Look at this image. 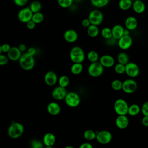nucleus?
Listing matches in <instances>:
<instances>
[{
  "mask_svg": "<svg viewBox=\"0 0 148 148\" xmlns=\"http://www.w3.org/2000/svg\"><path fill=\"white\" fill-rule=\"evenodd\" d=\"M20 67L25 71H30L33 69L35 65V60L33 56L27 52L22 54L18 60Z\"/></svg>",
  "mask_w": 148,
  "mask_h": 148,
  "instance_id": "nucleus-1",
  "label": "nucleus"
},
{
  "mask_svg": "<svg viewBox=\"0 0 148 148\" xmlns=\"http://www.w3.org/2000/svg\"><path fill=\"white\" fill-rule=\"evenodd\" d=\"M24 125L18 122H13L8 127V135L12 139L20 138L24 132Z\"/></svg>",
  "mask_w": 148,
  "mask_h": 148,
  "instance_id": "nucleus-2",
  "label": "nucleus"
},
{
  "mask_svg": "<svg viewBox=\"0 0 148 148\" xmlns=\"http://www.w3.org/2000/svg\"><path fill=\"white\" fill-rule=\"evenodd\" d=\"M69 58L73 63H82L85 58L84 50L80 46L73 47L69 52Z\"/></svg>",
  "mask_w": 148,
  "mask_h": 148,
  "instance_id": "nucleus-3",
  "label": "nucleus"
},
{
  "mask_svg": "<svg viewBox=\"0 0 148 148\" xmlns=\"http://www.w3.org/2000/svg\"><path fill=\"white\" fill-rule=\"evenodd\" d=\"M114 110L117 115H127L128 112L129 105L123 99L119 98L114 103Z\"/></svg>",
  "mask_w": 148,
  "mask_h": 148,
  "instance_id": "nucleus-4",
  "label": "nucleus"
},
{
  "mask_svg": "<svg viewBox=\"0 0 148 148\" xmlns=\"http://www.w3.org/2000/svg\"><path fill=\"white\" fill-rule=\"evenodd\" d=\"M64 100L66 105L71 108H76L78 106L81 101L80 95L74 91L67 92Z\"/></svg>",
  "mask_w": 148,
  "mask_h": 148,
  "instance_id": "nucleus-5",
  "label": "nucleus"
},
{
  "mask_svg": "<svg viewBox=\"0 0 148 148\" xmlns=\"http://www.w3.org/2000/svg\"><path fill=\"white\" fill-rule=\"evenodd\" d=\"M104 67L100 63L99 61L91 62L88 67V73L90 76L93 77H97L100 76L103 72Z\"/></svg>",
  "mask_w": 148,
  "mask_h": 148,
  "instance_id": "nucleus-6",
  "label": "nucleus"
},
{
  "mask_svg": "<svg viewBox=\"0 0 148 148\" xmlns=\"http://www.w3.org/2000/svg\"><path fill=\"white\" fill-rule=\"evenodd\" d=\"M95 139L102 145H106L111 142L112 134L108 130H101L97 132Z\"/></svg>",
  "mask_w": 148,
  "mask_h": 148,
  "instance_id": "nucleus-7",
  "label": "nucleus"
},
{
  "mask_svg": "<svg viewBox=\"0 0 148 148\" xmlns=\"http://www.w3.org/2000/svg\"><path fill=\"white\" fill-rule=\"evenodd\" d=\"M88 18L90 21L91 24L99 25L103 21V16L102 13L100 10L95 9L90 12Z\"/></svg>",
  "mask_w": 148,
  "mask_h": 148,
  "instance_id": "nucleus-8",
  "label": "nucleus"
},
{
  "mask_svg": "<svg viewBox=\"0 0 148 148\" xmlns=\"http://www.w3.org/2000/svg\"><path fill=\"white\" fill-rule=\"evenodd\" d=\"M138 88L137 83L132 79L125 80L123 82L122 90L126 94H132L136 91Z\"/></svg>",
  "mask_w": 148,
  "mask_h": 148,
  "instance_id": "nucleus-9",
  "label": "nucleus"
},
{
  "mask_svg": "<svg viewBox=\"0 0 148 148\" xmlns=\"http://www.w3.org/2000/svg\"><path fill=\"white\" fill-rule=\"evenodd\" d=\"M33 12L30 9L29 7H26L21 9L18 13V20L23 23H26L28 21L32 20Z\"/></svg>",
  "mask_w": 148,
  "mask_h": 148,
  "instance_id": "nucleus-10",
  "label": "nucleus"
},
{
  "mask_svg": "<svg viewBox=\"0 0 148 148\" xmlns=\"http://www.w3.org/2000/svg\"><path fill=\"white\" fill-rule=\"evenodd\" d=\"M129 77H135L139 73V68L134 62H128L125 65V72Z\"/></svg>",
  "mask_w": 148,
  "mask_h": 148,
  "instance_id": "nucleus-11",
  "label": "nucleus"
},
{
  "mask_svg": "<svg viewBox=\"0 0 148 148\" xmlns=\"http://www.w3.org/2000/svg\"><path fill=\"white\" fill-rule=\"evenodd\" d=\"M67 92H68L65 87L58 86L53 89L51 95L54 99L57 101H61L65 99Z\"/></svg>",
  "mask_w": 148,
  "mask_h": 148,
  "instance_id": "nucleus-12",
  "label": "nucleus"
},
{
  "mask_svg": "<svg viewBox=\"0 0 148 148\" xmlns=\"http://www.w3.org/2000/svg\"><path fill=\"white\" fill-rule=\"evenodd\" d=\"M132 44V39L130 35H123L117 40L118 46L122 50L129 49Z\"/></svg>",
  "mask_w": 148,
  "mask_h": 148,
  "instance_id": "nucleus-13",
  "label": "nucleus"
},
{
  "mask_svg": "<svg viewBox=\"0 0 148 148\" xmlns=\"http://www.w3.org/2000/svg\"><path fill=\"white\" fill-rule=\"evenodd\" d=\"M58 78L57 74L52 71H47L44 76V81L45 83L49 86H54L58 82Z\"/></svg>",
  "mask_w": 148,
  "mask_h": 148,
  "instance_id": "nucleus-14",
  "label": "nucleus"
},
{
  "mask_svg": "<svg viewBox=\"0 0 148 148\" xmlns=\"http://www.w3.org/2000/svg\"><path fill=\"white\" fill-rule=\"evenodd\" d=\"M99 61L104 68H108L114 66L115 63L114 58L109 54H104L102 56L99 58Z\"/></svg>",
  "mask_w": 148,
  "mask_h": 148,
  "instance_id": "nucleus-15",
  "label": "nucleus"
},
{
  "mask_svg": "<svg viewBox=\"0 0 148 148\" xmlns=\"http://www.w3.org/2000/svg\"><path fill=\"white\" fill-rule=\"evenodd\" d=\"M21 51L18 47H11L9 51L7 53V56L9 59L12 61H18L21 56Z\"/></svg>",
  "mask_w": 148,
  "mask_h": 148,
  "instance_id": "nucleus-16",
  "label": "nucleus"
},
{
  "mask_svg": "<svg viewBox=\"0 0 148 148\" xmlns=\"http://www.w3.org/2000/svg\"><path fill=\"white\" fill-rule=\"evenodd\" d=\"M77 32L72 29H69L65 31L64 34V38L66 42L68 43H74L78 39Z\"/></svg>",
  "mask_w": 148,
  "mask_h": 148,
  "instance_id": "nucleus-17",
  "label": "nucleus"
},
{
  "mask_svg": "<svg viewBox=\"0 0 148 148\" xmlns=\"http://www.w3.org/2000/svg\"><path fill=\"white\" fill-rule=\"evenodd\" d=\"M42 142L45 146L47 147H53L56 142V138L54 134L51 132H47L46 133L42 139Z\"/></svg>",
  "mask_w": 148,
  "mask_h": 148,
  "instance_id": "nucleus-18",
  "label": "nucleus"
},
{
  "mask_svg": "<svg viewBox=\"0 0 148 148\" xmlns=\"http://www.w3.org/2000/svg\"><path fill=\"white\" fill-rule=\"evenodd\" d=\"M115 123L117 128L125 129L129 124V120L126 115H118L116 119Z\"/></svg>",
  "mask_w": 148,
  "mask_h": 148,
  "instance_id": "nucleus-19",
  "label": "nucleus"
},
{
  "mask_svg": "<svg viewBox=\"0 0 148 148\" xmlns=\"http://www.w3.org/2000/svg\"><path fill=\"white\" fill-rule=\"evenodd\" d=\"M47 111L51 116H57L61 112V107L58 103L51 102L47 106Z\"/></svg>",
  "mask_w": 148,
  "mask_h": 148,
  "instance_id": "nucleus-20",
  "label": "nucleus"
},
{
  "mask_svg": "<svg viewBox=\"0 0 148 148\" xmlns=\"http://www.w3.org/2000/svg\"><path fill=\"white\" fill-rule=\"evenodd\" d=\"M112 37L116 40H119L121 36L124 35V28L120 24L115 25L112 28Z\"/></svg>",
  "mask_w": 148,
  "mask_h": 148,
  "instance_id": "nucleus-21",
  "label": "nucleus"
},
{
  "mask_svg": "<svg viewBox=\"0 0 148 148\" xmlns=\"http://www.w3.org/2000/svg\"><path fill=\"white\" fill-rule=\"evenodd\" d=\"M125 26L126 28L130 31L135 29L138 26V21L136 18L133 16L128 17L125 21Z\"/></svg>",
  "mask_w": 148,
  "mask_h": 148,
  "instance_id": "nucleus-22",
  "label": "nucleus"
},
{
  "mask_svg": "<svg viewBox=\"0 0 148 148\" xmlns=\"http://www.w3.org/2000/svg\"><path fill=\"white\" fill-rule=\"evenodd\" d=\"M132 9L134 10V12L138 14L142 13L146 8L145 5L143 1H139V0H135L132 3Z\"/></svg>",
  "mask_w": 148,
  "mask_h": 148,
  "instance_id": "nucleus-23",
  "label": "nucleus"
},
{
  "mask_svg": "<svg viewBox=\"0 0 148 148\" xmlns=\"http://www.w3.org/2000/svg\"><path fill=\"white\" fill-rule=\"evenodd\" d=\"M87 33L88 35L91 38H95L97 37L99 33V30L98 27V25H95L94 24H91L87 29Z\"/></svg>",
  "mask_w": 148,
  "mask_h": 148,
  "instance_id": "nucleus-24",
  "label": "nucleus"
},
{
  "mask_svg": "<svg viewBox=\"0 0 148 148\" xmlns=\"http://www.w3.org/2000/svg\"><path fill=\"white\" fill-rule=\"evenodd\" d=\"M83 69L82 63H73L71 67V72L75 75H78L82 73Z\"/></svg>",
  "mask_w": 148,
  "mask_h": 148,
  "instance_id": "nucleus-25",
  "label": "nucleus"
},
{
  "mask_svg": "<svg viewBox=\"0 0 148 148\" xmlns=\"http://www.w3.org/2000/svg\"><path fill=\"white\" fill-rule=\"evenodd\" d=\"M132 0H120L118 3L119 7L123 10H127L132 6Z\"/></svg>",
  "mask_w": 148,
  "mask_h": 148,
  "instance_id": "nucleus-26",
  "label": "nucleus"
},
{
  "mask_svg": "<svg viewBox=\"0 0 148 148\" xmlns=\"http://www.w3.org/2000/svg\"><path fill=\"white\" fill-rule=\"evenodd\" d=\"M141 111V108L137 104H132L129 106L128 114L131 116H135L138 115Z\"/></svg>",
  "mask_w": 148,
  "mask_h": 148,
  "instance_id": "nucleus-27",
  "label": "nucleus"
},
{
  "mask_svg": "<svg viewBox=\"0 0 148 148\" xmlns=\"http://www.w3.org/2000/svg\"><path fill=\"white\" fill-rule=\"evenodd\" d=\"M97 133L92 130H86L83 132V137L84 138L88 141L93 140L96 139Z\"/></svg>",
  "mask_w": 148,
  "mask_h": 148,
  "instance_id": "nucleus-28",
  "label": "nucleus"
},
{
  "mask_svg": "<svg viewBox=\"0 0 148 148\" xmlns=\"http://www.w3.org/2000/svg\"><path fill=\"white\" fill-rule=\"evenodd\" d=\"M117 61L119 63L126 65L129 62V57L128 55L125 52H121L119 53L117 57Z\"/></svg>",
  "mask_w": 148,
  "mask_h": 148,
  "instance_id": "nucleus-29",
  "label": "nucleus"
},
{
  "mask_svg": "<svg viewBox=\"0 0 148 148\" xmlns=\"http://www.w3.org/2000/svg\"><path fill=\"white\" fill-rule=\"evenodd\" d=\"M29 7L31 10V11L33 12V13H34L40 12L42 9V6L41 3L39 1H34L31 2Z\"/></svg>",
  "mask_w": 148,
  "mask_h": 148,
  "instance_id": "nucleus-30",
  "label": "nucleus"
},
{
  "mask_svg": "<svg viewBox=\"0 0 148 148\" xmlns=\"http://www.w3.org/2000/svg\"><path fill=\"white\" fill-rule=\"evenodd\" d=\"M110 0H90L91 4L98 8H101L106 6Z\"/></svg>",
  "mask_w": 148,
  "mask_h": 148,
  "instance_id": "nucleus-31",
  "label": "nucleus"
},
{
  "mask_svg": "<svg viewBox=\"0 0 148 148\" xmlns=\"http://www.w3.org/2000/svg\"><path fill=\"white\" fill-rule=\"evenodd\" d=\"M88 60L91 62H94L98 61L99 60V55L98 53L95 50L90 51L87 55Z\"/></svg>",
  "mask_w": 148,
  "mask_h": 148,
  "instance_id": "nucleus-32",
  "label": "nucleus"
},
{
  "mask_svg": "<svg viewBox=\"0 0 148 148\" xmlns=\"http://www.w3.org/2000/svg\"><path fill=\"white\" fill-rule=\"evenodd\" d=\"M69 82H70L69 78L66 75H62L58 78V85L65 88L69 85Z\"/></svg>",
  "mask_w": 148,
  "mask_h": 148,
  "instance_id": "nucleus-33",
  "label": "nucleus"
},
{
  "mask_svg": "<svg viewBox=\"0 0 148 148\" xmlns=\"http://www.w3.org/2000/svg\"><path fill=\"white\" fill-rule=\"evenodd\" d=\"M32 20L36 24H39V23H41L43 21L44 16H43V13H41L40 12L34 13H33Z\"/></svg>",
  "mask_w": 148,
  "mask_h": 148,
  "instance_id": "nucleus-34",
  "label": "nucleus"
},
{
  "mask_svg": "<svg viewBox=\"0 0 148 148\" xmlns=\"http://www.w3.org/2000/svg\"><path fill=\"white\" fill-rule=\"evenodd\" d=\"M101 34L105 40L109 39L112 37V29L109 27H105L101 30Z\"/></svg>",
  "mask_w": 148,
  "mask_h": 148,
  "instance_id": "nucleus-35",
  "label": "nucleus"
},
{
  "mask_svg": "<svg viewBox=\"0 0 148 148\" xmlns=\"http://www.w3.org/2000/svg\"><path fill=\"white\" fill-rule=\"evenodd\" d=\"M123 82L118 79L113 80L111 83V87L115 91H119L122 90Z\"/></svg>",
  "mask_w": 148,
  "mask_h": 148,
  "instance_id": "nucleus-36",
  "label": "nucleus"
},
{
  "mask_svg": "<svg viewBox=\"0 0 148 148\" xmlns=\"http://www.w3.org/2000/svg\"><path fill=\"white\" fill-rule=\"evenodd\" d=\"M73 0H57L58 5L62 8H68L73 3Z\"/></svg>",
  "mask_w": 148,
  "mask_h": 148,
  "instance_id": "nucleus-37",
  "label": "nucleus"
},
{
  "mask_svg": "<svg viewBox=\"0 0 148 148\" xmlns=\"http://www.w3.org/2000/svg\"><path fill=\"white\" fill-rule=\"evenodd\" d=\"M114 71L119 75L124 73L125 72V65L118 62L114 65Z\"/></svg>",
  "mask_w": 148,
  "mask_h": 148,
  "instance_id": "nucleus-38",
  "label": "nucleus"
},
{
  "mask_svg": "<svg viewBox=\"0 0 148 148\" xmlns=\"http://www.w3.org/2000/svg\"><path fill=\"white\" fill-rule=\"evenodd\" d=\"M43 143L39 140L34 139L31 142V146L33 148H42L43 147Z\"/></svg>",
  "mask_w": 148,
  "mask_h": 148,
  "instance_id": "nucleus-39",
  "label": "nucleus"
},
{
  "mask_svg": "<svg viewBox=\"0 0 148 148\" xmlns=\"http://www.w3.org/2000/svg\"><path fill=\"white\" fill-rule=\"evenodd\" d=\"M11 46L8 43H3L0 46V54L2 53H7L10 49Z\"/></svg>",
  "mask_w": 148,
  "mask_h": 148,
  "instance_id": "nucleus-40",
  "label": "nucleus"
},
{
  "mask_svg": "<svg viewBox=\"0 0 148 148\" xmlns=\"http://www.w3.org/2000/svg\"><path fill=\"white\" fill-rule=\"evenodd\" d=\"M9 58L8 56H5L3 54H0V65L1 66L5 65L8 62Z\"/></svg>",
  "mask_w": 148,
  "mask_h": 148,
  "instance_id": "nucleus-41",
  "label": "nucleus"
},
{
  "mask_svg": "<svg viewBox=\"0 0 148 148\" xmlns=\"http://www.w3.org/2000/svg\"><path fill=\"white\" fill-rule=\"evenodd\" d=\"M141 112L143 116H148V101L145 102L141 106Z\"/></svg>",
  "mask_w": 148,
  "mask_h": 148,
  "instance_id": "nucleus-42",
  "label": "nucleus"
},
{
  "mask_svg": "<svg viewBox=\"0 0 148 148\" xmlns=\"http://www.w3.org/2000/svg\"><path fill=\"white\" fill-rule=\"evenodd\" d=\"M13 2L18 6H24L27 3L28 0H13Z\"/></svg>",
  "mask_w": 148,
  "mask_h": 148,
  "instance_id": "nucleus-43",
  "label": "nucleus"
},
{
  "mask_svg": "<svg viewBox=\"0 0 148 148\" xmlns=\"http://www.w3.org/2000/svg\"><path fill=\"white\" fill-rule=\"evenodd\" d=\"M25 24H26L27 28L28 29H34L35 28L36 24L32 20H31L28 21Z\"/></svg>",
  "mask_w": 148,
  "mask_h": 148,
  "instance_id": "nucleus-44",
  "label": "nucleus"
},
{
  "mask_svg": "<svg viewBox=\"0 0 148 148\" xmlns=\"http://www.w3.org/2000/svg\"><path fill=\"white\" fill-rule=\"evenodd\" d=\"M82 25L83 27H85V28H88L91 24L90 23V21L89 20L88 18H84L82 21Z\"/></svg>",
  "mask_w": 148,
  "mask_h": 148,
  "instance_id": "nucleus-45",
  "label": "nucleus"
},
{
  "mask_svg": "<svg viewBox=\"0 0 148 148\" xmlns=\"http://www.w3.org/2000/svg\"><path fill=\"white\" fill-rule=\"evenodd\" d=\"M80 148H92L93 146L89 142H84L82 143L80 146Z\"/></svg>",
  "mask_w": 148,
  "mask_h": 148,
  "instance_id": "nucleus-46",
  "label": "nucleus"
},
{
  "mask_svg": "<svg viewBox=\"0 0 148 148\" xmlns=\"http://www.w3.org/2000/svg\"><path fill=\"white\" fill-rule=\"evenodd\" d=\"M27 53H28V54H31V55H32V56H34L36 54V49H35V47H29V48L28 49Z\"/></svg>",
  "mask_w": 148,
  "mask_h": 148,
  "instance_id": "nucleus-47",
  "label": "nucleus"
},
{
  "mask_svg": "<svg viewBox=\"0 0 148 148\" xmlns=\"http://www.w3.org/2000/svg\"><path fill=\"white\" fill-rule=\"evenodd\" d=\"M142 124L145 127H148V116H144L142 119Z\"/></svg>",
  "mask_w": 148,
  "mask_h": 148,
  "instance_id": "nucleus-48",
  "label": "nucleus"
},
{
  "mask_svg": "<svg viewBox=\"0 0 148 148\" xmlns=\"http://www.w3.org/2000/svg\"><path fill=\"white\" fill-rule=\"evenodd\" d=\"M18 48L19 49L21 50V52H23V51H25L27 49V47L25 46V45L22 43V44H20L19 46H18Z\"/></svg>",
  "mask_w": 148,
  "mask_h": 148,
  "instance_id": "nucleus-49",
  "label": "nucleus"
},
{
  "mask_svg": "<svg viewBox=\"0 0 148 148\" xmlns=\"http://www.w3.org/2000/svg\"><path fill=\"white\" fill-rule=\"evenodd\" d=\"M124 35H130V30L128 29H124Z\"/></svg>",
  "mask_w": 148,
  "mask_h": 148,
  "instance_id": "nucleus-50",
  "label": "nucleus"
},
{
  "mask_svg": "<svg viewBox=\"0 0 148 148\" xmlns=\"http://www.w3.org/2000/svg\"><path fill=\"white\" fill-rule=\"evenodd\" d=\"M65 147H66V148H73L72 146H66Z\"/></svg>",
  "mask_w": 148,
  "mask_h": 148,
  "instance_id": "nucleus-51",
  "label": "nucleus"
},
{
  "mask_svg": "<svg viewBox=\"0 0 148 148\" xmlns=\"http://www.w3.org/2000/svg\"><path fill=\"white\" fill-rule=\"evenodd\" d=\"M139 1H143V0H139Z\"/></svg>",
  "mask_w": 148,
  "mask_h": 148,
  "instance_id": "nucleus-52",
  "label": "nucleus"
}]
</instances>
